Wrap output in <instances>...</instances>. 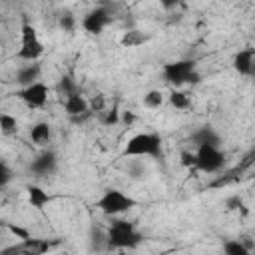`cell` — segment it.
<instances>
[{
  "label": "cell",
  "instance_id": "cell-1",
  "mask_svg": "<svg viewBox=\"0 0 255 255\" xmlns=\"http://www.w3.org/2000/svg\"><path fill=\"white\" fill-rule=\"evenodd\" d=\"M106 233H108V249H116V251H131L143 241V235L137 231V227L126 219H114L106 229Z\"/></svg>",
  "mask_w": 255,
  "mask_h": 255
},
{
  "label": "cell",
  "instance_id": "cell-2",
  "mask_svg": "<svg viewBox=\"0 0 255 255\" xmlns=\"http://www.w3.org/2000/svg\"><path fill=\"white\" fill-rule=\"evenodd\" d=\"M163 143L161 137L153 131H139L131 135L124 147V155L128 157H161Z\"/></svg>",
  "mask_w": 255,
  "mask_h": 255
},
{
  "label": "cell",
  "instance_id": "cell-3",
  "mask_svg": "<svg viewBox=\"0 0 255 255\" xmlns=\"http://www.w3.org/2000/svg\"><path fill=\"white\" fill-rule=\"evenodd\" d=\"M161 76L167 84L179 88L183 84H197L201 80V74L197 72L195 60H175L161 66Z\"/></svg>",
  "mask_w": 255,
  "mask_h": 255
},
{
  "label": "cell",
  "instance_id": "cell-4",
  "mask_svg": "<svg viewBox=\"0 0 255 255\" xmlns=\"http://www.w3.org/2000/svg\"><path fill=\"white\" fill-rule=\"evenodd\" d=\"M135 205H137V201H135L131 195H128V193H124V191H120V189H114V187L106 189V191L100 195V199L96 201V207H98L104 215H110V217L122 215V213L129 211V209H133Z\"/></svg>",
  "mask_w": 255,
  "mask_h": 255
},
{
  "label": "cell",
  "instance_id": "cell-5",
  "mask_svg": "<svg viewBox=\"0 0 255 255\" xmlns=\"http://www.w3.org/2000/svg\"><path fill=\"white\" fill-rule=\"evenodd\" d=\"M20 38H22V46H20V50H18L16 56H18L20 60L28 62V64L36 62V60L44 54V44H42V40L38 38L36 28H34L30 22H24V24H22Z\"/></svg>",
  "mask_w": 255,
  "mask_h": 255
},
{
  "label": "cell",
  "instance_id": "cell-6",
  "mask_svg": "<svg viewBox=\"0 0 255 255\" xmlns=\"http://www.w3.org/2000/svg\"><path fill=\"white\" fill-rule=\"evenodd\" d=\"M195 159H197V169L203 173H215L223 167L225 163V153L217 145H199L195 149Z\"/></svg>",
  "mask_w": 255,
  "mask_h": 255
},
{
  "label": "cell",
  "instance_id": "cell-7",
  "mask_svg": "<svg viewBox=\"0 0 255 255\" xmlns=\"http://www.w3.org/2000/svg\"><path fill=\"white\" fill-rule=\"evenodd\" d=\"M112 22V12L106 6H96L82 18V28L88 34H102L104 28Z\"/></svg>",
  "mask_w": 255,
  "mask_h": 255
},
{
  "label": "cell",
  "instance_id": "cell-8",
  "mask_svg": "<svg viewBox=\"0 0 255 255\" xmlns=\"http://www.w3.org/2000/svg\"><path fill=\"white\" fill-rule=\"evenodd\" d=\"M50 96V88L44 82H36L32 86L20 88L18 90V98L28 106V108H44Z\"/></svg>",
  "mask_w": 255,
  "mask_h": 255
},
{
  "label": "cell",
  "instance_id": "cell-9",
  "mask_svg": "<svg viewBox=\"0 0 255 255\" xmlns=\"http://www.w3.org/2000/svg\"><path fill=\"white\" fill-rule=\"evenodd\" d=\"M58 167V155L52 151V149H46L42 151L36 159H32L30 163V171L36 175V177H48L56 171Z\"/></svg>",
  "mask_w": 255,
  "mask_h": 255
},
{
  "label": "cell",
  "instance_id": "cell-10",
  "mask_svg": "<svg viewBox=\"0 0 255 255\" xmlns=\"http://www.w3.org/2000/svg\"><path fill=\"white\" fill-rule=\"evenodd\" d=\"M50 245L46 241H40V239H28V241H22L18 245H12V247H4L2 249V255H42Z\"/></svg>",
  "mask_w": 255,
  "mask_h": 255
},
{
  "label": "cell",
  "instance_id": "cell-11",
  "mask_svg": "<svg viewBox=\"0 0 255 255\" xmlns=\"http://www.w3.org/2000/svg\"><path fill=\"white\" fill-rule=\"evenodd\" d=\"M64 110H66V114H68L72 120L90 116V112H92L88 100H86L80 92H78V94H72V96H68V98H64Z\"/></svg>",
  "mask_w": 255,
  "mask_h": 255
},
{
  "label": "cell",
  "instance_id": "cell-12",
  "mask_svg": "<svg viewBox=\"0 0 255 255\" xmlns=\"http://www.w3.org/2000/svg\"><path fill=\"white\" fill-rule=\"evenodd\" d=\"M233 70L241 76H251L255 72V50L253 48H243L233 56Z\"/></svg>",
  "mask_w": 255,
  "mask_h": 255
},
{
  "label": "cell",
  "instance_id": "cell-13",
  "mask_svg": "<svg viewBox=\"0 0 255 255\" xmlns=\"http://www.w3.org/2000/svg\"><path fill=\"white\" fill-rule=\"evenodd\" d=\"M40 74H42V68H40L38 62L26 64V66L18 68V72H16V84H20L22 88L32 86V84L40 82Z\"/></svg>",
  "mask_w": 255,
  "mask_h": 255
},
{
  "label": "cell",
  "instance_id": "cell-14",
  "mask_svg": "<svg viewBox=\"0 0 255 255\" xmlns=\"http://www.w3.org/2000/svg\"><path fill=\"white\" fill-rule=\"evenodd\" d=\"M191 141L199 147V145H221V135L211 128V126H203L199 128L193 135H191Z\"/></svg>",
  "mask_w": 255,
  "mask_h": 255
},
{
  "label": "cell",
  "instance_id": "cell-15",
  "mask_svg": "<svg viewBox=\"0 0 255 255\" xmlns=\"http://www.w3.org/2000/svg\"><path fill=\"white\" fill-rule=\"evenodd\" d=\"M30 139L38 145H44L52 139V126L48 122H36L30 128Z\"/></svg>",
  "mask_w": 255,
  "mask_h": 255
},
{
  "label": "cell",
  "instance_id": "cell-16",
  "mask_svg": "<svg viewBox=\"0 0 255 255\" xmlns=\"http://www.w3.org/2000/svg\"><path fill=\"white\" fill-rule=\"evenodd\" d=\"M26 193H28V201H30V205L36 207V209H42L44 205H48V203L52 201L50 193L44 191L40 185H28V187H26Z\"/></svg>",
  "mask_w": 255,
  "mask_h": 255
},
{
  "label": "cell",
  "instance_id": "cell-17",
  "mask_svg": "<svg viewBox=\"0 0 255 255\" xmlns=\"http://www.w3.org/2000/svg\"><path fill=\"white\" fill-rule=\"evenodd\" d=\"M223 255H251L241 239H227L223 241Z\"/></svg>",
  "mask_w": 255,
  "mask_h": 255
},
{
  "label": "cell",
  "instance_id": "cell-18",
  "mask_svg": "<svg viewBox=\"0 0 255 255\" xmlns=\"http://www.w3.org/2000/svg\"><path fill=\"white\" fill-rule=\"evenodd\" d=\"M0 131H2V135H14L16 131H18V122H16V118L14 116H10V114H0Z\"/></svg>",
  "mask_w": 255,
  "mask_h": 255
},
{
  "label": "cell",
  "instance_id": "cell-19",
  "mask_svg": "<svg viewBox=\"0 0 255 255\" xmlns=\"http://www.w3.org/2000/svg\"><path fill=\"white\" fill-rule=\"evenodd\" d=\"M163 102H165V98H163L161 90H149V92L143 96V106L149 108V110H157V108H161Z\"/></svg>",
  "mask_w": 255,
  "mask_h": 255
},
{
  "label": "cell",
  "instance_id": "cell-20",
  "mask_svg": "<svg viewBox=\"0 0 255 255\" xmlns=\"http://www.w3.org/2000/svg\"><path fill=\"white\" fill-rule=\"evenodd\" d=\"M169 104L175 108V110H187L189 106H191V102H189V96L185 94V92H179V90H173L171 94H169Z\"/></svg>",
  "mask_w": 255,
  "mask_h": 255
},
{
  "label": "cell",
  "instance_id": "cell-21",
  "mask_svg": "<svg viewBox=\"0 0 255 255\" xmlns=\"http://www.w3.org/2000/svg\"><path fill=\"white\" fill-rule=\"evenodd\" d=\"M90 243H92V249H96V251H106V249H108V233L102 231V229H92Z\"/></svg>",
  "mask_w": 255,
  "mask_h": 255
},
{
  "label": "cell",
  "instance_id": "cell-22",
  "mask_svg": "<svg viewBox=\"0 0 255 255\" xmlns=\"http://www.w3.org/2000/svg\"><path fill=\"white\" fill-rule=\"evenodd\" d=\"M58 92H60L64 98H68V96H72V94H78L80 90H78L76 82H74L70 76H62L60 82H58Z\"/></svg>",
  "mask_w": 255,
  "mask_h": 255
},
{
  "label": "cell",
  "instance_id": "cell-23",
  "mask_svg": "<svg viewBox=\"0 0 255 255\" xmlns=\"http://www.w3.org/2000/svg\"><path fill=\"white\" fill-rule=\"evenodd\" d=\"M76 16L72 14V12H64V14H60V18H58V26L64 30V32H74L76 30Z\"/></svg>",
  "mask_w": 255,
  "mask_h": 255
},
{
  "label": "cell",
  "instance_id": "cell-24",
  "mask_svg": "<svg viewBox=\"0 0 255 255\" xmlns=\"http://www.w3.org/2000/svg\"><path fill=\"white\" fill-rule=\"evenodd\" d=\"M143 40H145V36H141L137 30H129V32H126V34H124V38H122V46L133 48V46L141 44Z\"/></svg>",
  "mask_w": 255,
  "mask_h": 255
},
{
  "label": "cell",
  "instance_id": "cell-25",
  "mask_svg": "<svg viewBox=\"0 0 255 255\" xmlns=\"http://www.w3.org/2000/svg\"><path fill=\"white\" fill-rule=\"evenodd\" d=\"M10 179H12V169L8 167L6 161H2V163H0V185L6 187V185L10 183Z\"/></svg>",
  "mask_w": 255,
  "mask_h": 255
},
{
  "label": "cell",
  "instance_id": "cell-26",
  "mask_svg": "<svg viewBox=\"0 0 255 255\" xmlns=\"http://www.w3.org/2000/svg\"><path fill=\"white\" fill-rule=\"evenodd\" d=\"M181 165H183V167H195V165H197L195 153H191V151H183V153H181Z\"/></svg>",
  "mask_w": 255,
  "mask_h": 255
},
{
  "label": "cell",
  "instance_id": "cell-27",
  "mask_svg": "<svg viewBox=\"0 0 255 255\" xmlns=\"http://www.w3.org/2000/svg\"><path fill=\"white\" fill-rule=\"evenodd\" d=\"M8 229H10V231H12V233H14L18 239H22V241H28V239H32V237H30V233H28V229H24V227H18V225L14 227V225H10Z\"/></svg>",
  "mask_w": 255,
  "mask_h": 255
},
{
  "label": "cell",
  "instance_id": "cell-28",
  "mask_svg": "<svg viewBox=\"0 0 255 255\" xmlns=\"http://www.w3.org/2000/svg\"><path fill=\"white\" fill-rule=\"evenodd\" d=\"M118 122H120L118 110H112V112H108V114H106V118H104V124H106V126H114V124H118Z\"/></svg>",
  "mask_w": 255,
  "mask_h": 255
},
{
  "label": "cell",
  "instance_id": "cell-29",
  "mask_svg": "<svg viewBox=\"0 0 255 255\" xmlns=\"http://www.w3.org/2000/svg\"><path fill=\"white\" fill-rule=\"evenodd\" d=\"M92 110H94V112H102V110H104V98H102V96H98V98L92 102Z\"/></svg>",
  "mask_w": 255,
  "mask_h": 255
},
{
  "label": "cell",
  "instance_id": "cell-30",
  "mask_svg": "<svg viewBox=\"0 0 255 255\" xmlns=\"http://www.w3.org/2000/svg\"><path fill=\"white\" fill-rule=\"evenodd\" d=\"M133 120H135V116H133L131 112H126V114H124V122H126V124H131Z\"/></svg>",
  "mask_w": 255,
  "mask_h": 255
},
{
  "label": "cell",
  "instance_id": "cell-31",
  "mask_svg": "<svg viewBox=\"0 0 255 255\" xmlns=\"http://www.w3.org/2000/svg\"><path fill=\"white\" fill-rule=\"evenodd\" d=\"M118 255H133V253H129V251H118Z\"/></svg>",
  "mask_w": 255,
  "mask_h": 255
}]
</instances>
